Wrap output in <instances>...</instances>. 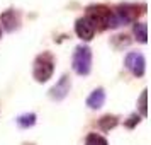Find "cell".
I'll return each mask as SVG.
<instances>
[{
  "instance_id": "obj_1",
  "label": "cell",
  "mask_w": 151,
  "mask_h": 145,
  "mask_svg": "<svg viewBox=\"0 0 151 145\" xmlns=\"http://www.w3.org/2000/svg\"><path fill=\"white\" fill-rule=\"evenodd\" d=\"M53 72H55V60L49 53H42L36 58L32 75L37 82H46L53 75Z\"/></svg>"
},
{
  "instance_id": "obj_2",
  "label": "cell",
  "mask_w": 151,
  "mask_h": 145,
  "mask_svg": "<svg viewBox=\"0 0 151 145\" xmlns=\"http://www.w3.org/2000/svg\"><path fill=\"white\" fill-rule=\"evenodd\" d=\"M110 17H112V10L105 5H92L87 12V19L93 24L95 31L107 28L110 22Z\"/></svg>"
},
{
  "instance_id": "obj_3",
  "label": "cell",
  "mask_w": 151,
  "mask_h": 145,
  "mask_svg": "<svg viewBox=\"0 0 151 145\" xmlns=\"http://www.w3.org/2000/svg\"><path fill=\"white\" fill-rule=\"evenodd\" d=\"M73 70L78 75H88L92 70V51L87 46L76 48L73 55Z\"/></svg>"
},
{
  "instance_id": "obj_4",
  "label": "cell",
  "mask_w": 151,
  "mask_h": 145,
  "mask_svg": "<svg viewBox=\"0 0 151 145\" xmlns=\"http://www.w3.org/2000/svg\"><path fill=\"white\" fill-rule=\"evenodd\" d=\"M124 63H126V68L132 72V75H136V77L144 75V65H146V63H144L143 53H139V51H131V53L126 55Z\"/></svg>"
},
{
  "instance_id": "obj_5",
  "label": "cell",
  "mask_w": 151,
  "mask_h": 145,
  "mask_svg": "<svg viewBox=\"0 0 151 145\" xmlns=\"http://www.w3.org/2000/svg\"><path fill=\"white\" fill-rule=\"evenodd\" d=\"M75 31L78 38H82L85 41H90L93 34H95V28H93V24L87 19V17H82V19H78L75 24Z\"/></svg>"
},
{
  "instance_id": "obj_6",
  "label": "cell",
  "mask_w": 151,
  "mask_h": 145,
  "mask_svg": "<svg viewBox=\"0 0 151 145\" xmlns=\"http://www.w3.org/2000/svg\"><path fill=\"white\" fill-rule=\"evenodd\" d=\"M68 92H70V79H68V75H63L60 79V82L49 90V97L55 99V101H61V99L66 97Z\"/></svg>"
},
{
  "instance_id": "obj_7",
  "label": "cell",
  "mask_w": 151,
  "mask_h": 145,
  "mask_svg": "<svg viewBox=\"0 0 151 145\" xmlns=\"http://www.w3.org/2000/svg\"><path fill=\"white\" fill-rule=\"evenodd\" d=\"M0 21L7 31H14L19 26V14H15V10H7L0 15Z\"/></svg>"
},
{
  "instance_id": "obj_8",
  "label": "cell",
  "mask_w": 151,
  "mask_h": 145,
  "mask_svg": "<svg viewBox=\"0 0 151 145\" xmlns=\"http://www.w3.org/2000/svg\"><path fill=\"white\" fill-rule=\"evenodd\" d=\"M104 103H105V92H104V89H95L88 96V99H87V106L92 108V109L102 108Z\"/></svg>"
},
{
  "instance_id": "obj_9",
  "label": "cell",
  "mask_w": 151,
  "mask_h": 145,
  "mask_svg": "<svg viewBox=\"0 0 151 145\" xmlns=\"http://www.w3.org/2000/svg\"><path fill=\"white\" fill-rule=\"evenodd\" d=\"M15 121L21 128H29V126H32L36 123V114L34 113H26V114H21Z\"/></svg>"
},
{
  "instance_id": "obj_10",
  "label": "cell",
  "mask_w": 151,
  "mask_h": 145,
  "mask_svg": "<svg viewBox=\"0 0 151 145\" xmlns=\"http://www.w3.org/2000/svg\"><path fill=\"white\" fill-rule=\"evenodd\" d=\"M116 125H117V118H116V116H110V114L104 116L102 119L99 121V126H100L104 131H109L110 128H114Z\"/></svg>"
},
{
  "instance_id": "obj_11",
  "label": "cell",
  "mask_w": 151,
  "mask_h": 145,
  "mask_svg": "<svg viewBox=\"0 0 151 145\" xmlns=\"http://www.w3.org/2000/svg\"><path fill=\"white\" fill-rule=\"evenodd\" d=\"M85 145H109L107 144V140L100 135H97V133H90L87 140H85Z\"/></svg>"
},
{
  "instance_id": "obj_12",
  "label": "cell",
  "mask_w": 151,
  "mask_h": 145,
  "mask_svg": "<svg viewBox=\"0 0 151 145\" xmlns=\"http://www.w3.org/2000/svg\"><path fill=\"white\" fill-rule=\"evenodd\" d=\"M146 22H139V24H136L134 26V33H136V36L139 38V41L141 43H146V38H148V33H146Z\"/></svg>"
},
{
  "instance_id": "obj_13",
  "label": "cell",
  "mask_w": 151,
  "mask_h": 145,
  "mask_svg": "<svg viewBox=\"0 0 151 145\" xmlns=\"http://www.w3.org/2000/svg\"><path fill=\"white\" fill-rule=\"evenodd\" d=\"M141 111H143V114L146 116V90L141 94Z\"/></svg>"
},
{
  "instance_id": "obj_14",
  "label": "cell",
  "mask_w": 151,
  "mask_h": 145,
  "mask_svg": "<svg viewBox=\"0 0 151 145\" xmlns=\"http://www.w3.org/2000/svg\"><path fill=\"white\" fill-rule=\"evenodd\" d=\"M0 38H2V28H0Z\"/></svg>"
}]
</instances>
